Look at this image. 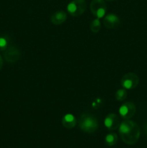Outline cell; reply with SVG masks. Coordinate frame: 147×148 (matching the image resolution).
Masks as SVG:
<instances>
[{
    "instance_id": "15",
    "label": "cell",
    "mask_w": 147,
    "mask_h": 148,
    "mask_svg": "<svg viewBox=\"0 0 147 148\" xmlns=\"http://www.w3.org/2000/svg\"><path fill=\"white\" fill-rule=\"evenodd\" d=\"M7 39L3 37H0V51H5L7 48Z\"/></svg>"
},
{
    "instance_id": "19",
    "label": "cell",
    "mask_w": 147,
    "mask_h": 148,
    "mask_svg": "<svg viewBox=\"0 0 147 148\" xmlns=\"http://www.w3.org/2000/svg\"><path fill=\"white\" fill-rule=\"evenodd\" d=\"M107 1H114V0H107Z\"/></svg>"
},
{
    "instance_id": "2",
    "label": "cell",
    "mask_w": 147,
    "mask_h": 148,
    "mask_svg": "<svg viewBox=\"0 0 147 148\" xmlns=\"http://www.w3.org/2000/svg\"><path fill=\"white\" fill-rule=\"evenodd\" d=\"M79 127L84 132L93 133L98 129V121L92 114L84 113L79 119Z\"/></svg>"
},
{
    "instance_id": "1",
    "label": "cell",
    "mask_w": 147,
    "mask_h": 148,
    "mask_svg": "<svg viewBox=\"0 0 147 148\" xmlns=\"http://www.w3.org/2000/svg\"><path fill=\"white\" fill-rule=\"evenodd\" d=\"M120 136L127 145H134L140 137L141 130L139 126L131 120L125 119L120 123L118 127Z\"/></svg>"
},
{
    "instance_id": "12",
    "label": "cell",
    "mask_w": 147,
    "mask_h": 148,
    "mask_svg": "<svg viewBox=\"0 0 147 148\" xmlns=\"http://www.w3.org/2000/svg\"><path fill=\"white\" fill-rule=\"evenodd\" d=\"M118 135L115 133H109L105 137V143L107 145L112 147L115 145L118 142Z\"/></svg>"
},
{
    "instance_id": "11",
    "label": "cell",
    "mask_w": 147,
    "mask_h": 148,
    "mask_svg": "<svg viewBox=\"0 0 147 148\" xmlns=\"http://www.w3.org/2000/svg\"><path fill=\"white\" fill-rule=\"evenodd\" d=\"M76 119L74 115L71 114H66L62 118L61 123L63 127L66 129H72L76 125Z\"/></svg>"
},
{
    "instance_id": "13",
    "label": "cell",
    "mask_w": 147,
    "mask_h": 148,
    "mask_svg": "<svg viewBox=\"0 0 147 148\" xmlns=\"http://www.w3.org/2000/svg\"><path fill=\"white\" fill-rule=\"evenodd\" d=\"M101 29V23L98 18L95 19L91 23L90 30L92 33H97Z\"/></svg>"
},
{
    "instance_id": "4",
    "label": "cell",
    "mask_w": 147,
    "mask_h": 148,
    "mask_svg": "<svg viewBox=\"0 0 147 148\" xmlns=\"http://www.w3.org/2000/svg\"><path fill=\"white\" fill-rule=\"evenodd\" d=\"M90 10L97 18H102L106 13V3L104 0H92L90 3Z\"/></svg>"
},
{
    "instance_id": "17",
    "label": "cell",
    "mask_w": 147,
    "mask_h": 148,
    "mask_svg": "<svg viewBox=\"0 0 147 148\" xmlns=\"http://www.w3.org/2000/svg\"><path fill=\"white\" fill-rule=\"evenodd\" d=\"M2 66H3V60L1 56H0V70H1V69L2 68Z\"/></svg>"
},
{
    "instance_id": "3",
    "label": "cell",
    "mask_w": 147,
    "mask_h": 148,
    "mask_svg": "<svg viewBox=\"0 0 147 148\" xmlns=\"http://www.w3.org/2000/svg\"><path fill=\"white\" fill-rule=\"evenodd\" d=\"M86 9V2L85 0H73L67 5L68 12L73 17L82 15Z\"/></svg>"
},
{
    "instance_id": "6",
    "label": "cell",
    "mask_w": 147,
    "mask_h": 148,
    "mask_svg": "<svg viewBox=\"0 0 147 148\" xmlns=\"http://www.w3.org/2000/svg\"><path fill=\"white\" fill-rule=\"evenodd\" d=\"M136 108L132 102H125L119 108V114L124 119H129L132 118L135 114Z\"/></svg>"
},
{
    "instance_id": "7",
    "label": "cell",
    "mask_w": 147,
    "mask_h": 148,
    "mask_svg": "<svg viewBox=\"0 0 147 148\" xmlns=\"http://www.w3.org/2000/svg\"><path fill=\"white\" fill-rule=\"evenodd\" d=\"M4 59L9 63H14L20 59L21 52L17 47L14 46L7 48L4 51Z\"/></svg>"
},
{
    "instance_id": "16",
    "label": "cell",
    "mask_w": 147,
    "mask_h": 148,
    "mask_svg": "<svg viewBox=\"0 0 147 148\" xmlns=\"http://www.w3.org/2000/svg\"><path fill=\"white\" fill-rule=\"evenodd\" d=\"M102 99H100V98H96V99H95V101L92 103V107L95 108H98L99 106L102 105Z\"/></svg>"
},
{
    "instance_id": "18",
    "label": "cell",
    "mask_w": 147,
    "mask_h": 148,
    "mask_svg": "<svg viewBox=\"0 0 147 148\" xmlns=\"http://www.w3.org/2000/svg\"><path fill=\"white\" fill-rule=\"evenodd\" d=\"M146 133H147V125H146Z\"/></svg>"
},
{
    "instance_id": "14",
    "label": "cell",
    "mask_w": 147,
    "mask_h": 148,
    "mask_svg": "<svg viewBox=\"0 0 147 148\" xmlns=\"http://www.w3.org/2000/svg\"><path fill=\"white\" fill-rule=\"evenodd\" d=\"M127 92L125 89H119L115 92V98L118 101H122L126 98Z\"/></svg>"
},
{
    "instance_id": "5",
    "label": "cell",
    "mask_w": 147,
    "mask_h": 148,
    "mask_svg": "<svg viewBox=\"0 0 147 148\" xmlns=\"http://www.w3.org/2000/svg\"><path fill=\"white\" fill-rule=\"evenodd\" d=\"M120 82L121 85L125 89H133L136 88L139 83V78L136 74L133 72H128L123 75Z\"/></svg>"
},
{
    "instance_id": "8",
    "label": "cell",
    "mask_w": 147,
    "mask_h": 148,
    "mask_svg": "<svg viewBox=\"0 0 147 148\" xmlns=\"http://www.w3.org/2000/svg\"><path fill=\"white\" fill-rule=\"evenodd\" d=\"M104 124L108 130H115L119 127L120 121L119 117L116 114L110 113L105 117Z\"/></svg>"
},
{
    "instance_id": "9",
    "label": "cell",
    "mask_w": 147,
    "mask_h": 148,
    "mask_svg": "<svg viewBox=\"0 0 147 148\" xmlns=\"http://www.w3.org/2000/svg\"><path fill=\"white\" fill-rule=\"evenodd\" d=\"M103 23L104 25L107 27V28H115V27H118V25L120 23V18L115 14H108L104 17L103 19Z\"/></svg>"
},
{
    "instance_id": "10",
    "label": "cell",
    "mask_w": 147,
    "mask_h": 148,
    "mask_svg": "<svg viewBox=\"0 0 147 148\" xmlns=\"http://www.w3.org/2000/svg\"><path fill=\"white\" fill-rule=\"evenodd\" d=\"M67 18L66 13L64 11H57L53 13L50 17V22L53 25H59L66 21Z\"/></svg>"
}]
</instances>
